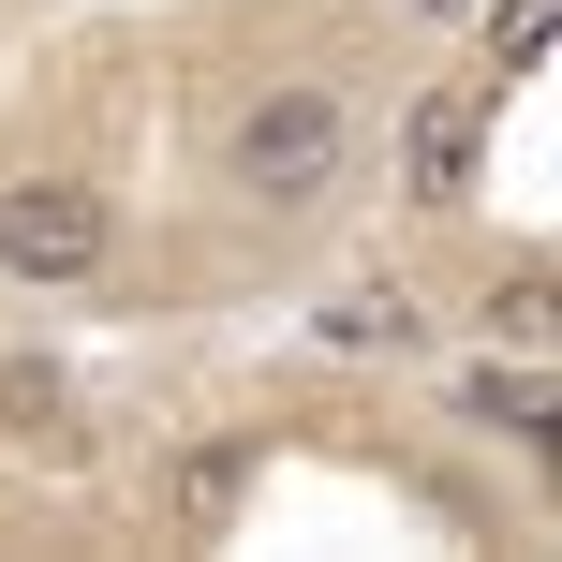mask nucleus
<instances>
[{
  "label": "nucleus",
  "mask_w": 562,
  "mask_h": 562,
  "mask_svg": "<svg viewBox=\"0 0 562 562\" xmlns=\"http://www.w3.org/2000/svg\"><path fill=\"white\" fill-rule=\"evenodd\" d=\"M119 252V193L89 178H15L0 193V281H89Z\"/></svg>",
  "instance_id": "obj_2"
},
{
  "label": "nucleus",
  "mask_w": 562,
  "mask_h": 562,
  "mask_svg": "<svg viewBox=\"0 0 562 562\" xmlns=\"http://www.w3.org/2000/svg\"><path fill=\"white\" fill-rule=\"evenodd\" d=\"M326 340H340V356H400V340H415V296H400V281H385V296H340Z\"/></svg>",
  "instance_id": "obj_5"
},
{
  "label": "nucleus",
  "mask_w": 562,
  "mask_h": 562,
  "mask_svg": "<svg viewBox=\"0 0 562 562\" xmlns=\"http://www.w3.org/2000/svg\"><path fill=\"white\" fill-rule=\"evenodd\" d=\"M252 474H267V445H252V429H223V445H193V459H178V474H164V518H178V533H237V504H252Z\"/></svg>",
  "instance_id": "obj_4"
},
{
  "label": "nucleus",
  "mask_w": 562,
  "mask_h": 562,
  "mask_svg": "<svg viewBox=\"0 0 562 562\" xmlns=\"http://www.w3.org/2000/svg\"><path fill=\"white\" fill-rule=\"evenodd\" d=\"M237 193H267V207H311V193H340V164H356V104H340V89H267L252 119H237Z\"/></svg>",
  "instance_id": "obj_1"
},
{
  "label": "nucleus",
  "mask_w": 562,
  "mask_h": 562,
  "mask_svg": "<svg viewBox=\"0 0 562 562\" xmlns=\"http://www.w3.org/2000/svg\"><path fill=\"white\" fill-rule=\"evenodd\" d=\"M548 15H562V0H504V15H488V59L533 75V59H548Z\"/></svg>",
  "instance_id": "obj_6"
},
{
  "label": "nucleus",
  "mask_w": 562,
  "mask_h": 562,
  "mask_svg": "<svg viewBox=\"0 0 562 562\" xmlns=\"http://www.w3.org/2000/svg\"><path fill=\"white\" fill-rule=\"evenodd\" d=\"M474 148H488V89H429V104L400 119V178H415L429 207L474 193Z\"/></svg>",
  "instance_id": "obj_3"
},
{
  "label": "nucleus",
  "mask_w": 562,
  "mask_h": 562,
  "mask_svg": "<svg viewBox=\"0 0 562 562\" xmlns=\"http://www.w3.org/2000/svg\"><path fill=\"white\" fill-rule=\"evenodd\" d=\"M474 415H504V429H548V370H474Z\"/></svg>",
  "instance_id": "obj_7"
}]
</instances>
